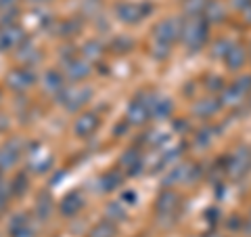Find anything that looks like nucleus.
Masks as SVG:
<instances>
[{
  "label": "nucleus",
  "mask_w": 251,
  "mask_h": 237,
  "mask_svg": "<svg viewBox=\"0 0 251 237\" xmlns=\"http://www.w3.org/2000/svg\"><path fill=\"white\" fill-rule=\"evenodd\" d=\"M149 116H151V101H147V99L132 101V105L128 109V120L132 124H143L147 122Z\"/></svg>",
  "instance_id": "4"
},
{
  "label": "nucleus",
  "mask_w": 251,
  "mask_h": 237,
  "mask_svg": "<svg viewBox=\"0 0 251 237\" xmlns=\"http://www.w3.org/2000/svg\"><path fill=\"white\" fill-rule=\"evenodd\" d=\"M155 34H157L155 38L159 40V44L170 46L178 36H182V23H180L178 19H174V17H170V19L161 21L159 26H157Z\"/></svg>",
  "instance_id": "2"
},
{
  "label": "nucleus",
  "mask_w": 251,
  "mask_h": 237,
  "mask_svg": "<svg viewBox=\"0 0 251 237\" xmlns=\"http://www.w3.org/2000/svg\"><path fill=\"white\" fill-rule=\"evenodd\" d=\"M251 168V153L249 151H239L230 157V175L241 177Z\"/></svg>",
  "instance_id": "6"
},
{
  "label": "nucleus",
  "mask_w": 251,
  "mask_h": 237,
  "mask_svg": "<svg viewBox=\"0 0 251 237\" xmlns=\"http://www.w3.org/2000/svg\"><path fill=\"white\" fill-rule=\"evenodd\" d=\"M172 114V101L166 97H157L151 101V116H155L157 120H163Z\"/></svg>",
  "instance_id": "9"
},
{
  "label": "nucleus",
  "mask_w": 251,
  "mask_h": 237,
  "mask_svg": "<svg viewBox=\"0 0 251 237\" xmlns=\"http://www.w3.org/2000/svg\"><path fill=\"white\" fill-rule=\"evenodd\" d=\"M243 13H245V15H247V21L251 23V2H249V4L245 6V9H243Z\"/></svg>",
  "instance_id": "16"
},
{
  "label": "nucleus",
  "mask_w": 251,
  "mask_h": 237,
  "mask_svg": "<svg viewBox=\"0 0 251 237\" xmlns=\"http://www.w3.org/2000/svg\"><path fill=\"white\" fill-rule=\"evenodd\" d=\"M207 31H209L207 21L193 17L186 23H182V40L186 42V46L191 51H199L207 42Z\"/></svg>",
  "instance_id": "1"
},
{
  "label": "nucleus",
  "mask_w": 251,
  "mask_h": 237,
  "mask_svg": "<svg viewBox=\"0 0 251 237\" xmlns=\"http://www.w3.org/2000/svg\"><path fill=\"white\" fill-rule=\"evenodd\" d=\"M205 6H207V0H188L184 9H186V13H188V15L197 17V15H199L201 11H205Z\"/></svg>",
  "instance_id": "13"
},
{
  "label": "nucleus",
  "mask_w": 251,
  "mask_h": 237,
  "mask_svg": "<svg viewBox=\"0 0 251 237\" xmlns=\"http://www.w3.org/2000/svg\"><path fill=\"white\" fill-rule=\"evenodd\" d=\"M113 235H115V229L109 223H103L94 229V237H113Z\"/></svg>",
  "instance_id": "14"
},
{
  "label": "nucleus",
  "mask_w": 251,
  "mask_h": 237,
  "mask_svg": "<svg viewBox=\"0 0 251 237\" xmlns=\"http://www.w3.org/2000/svg\"><path fill=\"white\" fill-rule=\"evenodd\" d=\"M178 206V195L172 191H163L159 197H157V212L159 214H172Z\"/></svg>",
  "instance_id": "8"
},
{
  "label": "nucleus",
  "mask_w": 251,
  "mask_h": 237,
  "mask_svg": "<svg viewBox=\"0 0 251 237\" xmlns=\"http://www.w3.org/2000/svg\"><path fill=\"white\" fill-rule=\"evenodd\" d=\"M205 13H207V23L209 21H222L224 19V4L222 2H218V0H214V2H207L205 6Z\"/></svg>",
  "instance_id": "11"
},
{
  "label": "nucleus",
  "mask_w": 251,
  "mask_h": 237,
  "mask_svg": "<svg viewBox=\"0 0 251 237\" xmlns=\"http://www.w3.org/2000/svg\"><path fill=\"white\" fill-rule=\"evenodd\" d=\"M251 90V76H245V78H241V80H237L232 86H228V89L224 90L222 94V101L226 105H237L243 101V97Z\"/></svg>",
  "instance_id": "3"
},
{
  "label": "nucleus",
  "mask_w": 251,
  "mask_h": 237,
  "mask_svg": "<svg viewBox=\"0 0 251 237\" xmlns=\"http://www.w3.org/2000/svg\"><path fill=\"white\" fill-rule=\"evenodd\" d=\"M230 42H226V40H220L218 44H216V49H214V53H216V57H220V55H222V57H224V55L226 53H228V49H230Z\"/></svg>",
  "instance_id": "15"
},
{
  "label": "nucleus",
  "mask_w": 251,
  "mask_h": 237,
  "mask_svg": "<svg viewBox=\"0 0 251 237\" xmlns=\"http://www.w3.org/2000/svg\"><path fill=\"white\" fill-rule=\"evenodd\" d=\"M218 109H220L218 101H214V99H205V101H199V103H195L193 112L197 114V116H201V118H209V116H214Z\"/></svg>",
  "instance_id": "10"
},
{
  "label": "nucleus",
  "mask_w": 251,
  "mask_h": 237,
  "mask_svg": "<svg viewBox=\"0 0 251 237\" xmlns=\"http://www.w3.org/2000/svg\"><path fill=\"white\" fill-rule=\"evenodd\" d=\"M97 124H99V120L94 116H84L80 122H77V126H75V130L80 132V134H88L90 130H94L97 128Z\"/></svg>",
  "instance_id": "12"
},
{
  "label": "nucleus",
  "mask_w": 251,
  "mask_h": 237,
  "mask_svg": "<svg viewBox=\"0 0 251 237\" xmlns=\"http://www.w3.org/2000/svg\"><path fill=\"white\" fill-rule=\"evenodd\" d=\"M149 13H151V6L149 4H132V2H128V4L120 6V17L124 21H130V23H136L138 19H143L145 15H149Z\"/></svg>",
  "instance_id": "5"
},
{
  "label": "nucleus",
  "mask_w": 251,
  "mask_h": 237,
  "mask_svg": "<svg viewBox=\"0 0 251 237\" xmlns=\"http://www.w3.org/2000/svg\"><path fill=\"white\" fill-rule=\"evenodd\" d=\"M245 59H247L245 49H243V46H239V44H232L230 49H228V53L224 55L226 65H228V67L232 69V72H237V69H241V67H243V63H245Z\"/></svg>",
  "instance_id": "7"
}]
</instances>
